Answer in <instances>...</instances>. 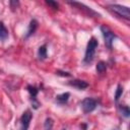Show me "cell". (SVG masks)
Segmentation results:
<instances>
[{
    "label": "cell",
    "mask_w": 130,
    "mask_h": 130,
    "mask_svg": "<svg viewBox=\"0 0 130 130\" xmlns=\"http://www.w3.org/2000/svg\"><path fill=\"white\" fill-rule=\"evenodd\" d=\"M99 43L96 41L95 38H90L88 40V43H87V46H86V50H85V55H84V63H90L92 60H93V57H94V54H95V49L98 47Z\"/></svg>",
    "instance_id": "obj_1"
},
{
    "label": "cell",
    "mask_w": 130,
    "mask_h": 130,
    "mask_svg": "<svg viewBox=\"0 0 130 130\" xmlns=\"http://www.w3.org/2000/svg\"><path fill=\"white\" fill-rule=\"evenodd\" d=\"M108 8L111 11H113L114 13H116L117 15H119L125 19H130V11L127 6H123V5H119V4H110V5H108Z\"/></svg>",
    "instance_id": "obj_2"
},
{
    "label": "cell",
    "mask_w": 130,
    "mask_h": 130,
    "mask_svg": "<svg viewBox=\"0 0 130 130\" xmlns=\"http://www.w3.org/2000/svg\"><path fill=\"white\" fill-rule=\"evenodd\" d=\"M101 30H102V34H103V37H104V40H105L106 47H108L109 49H112V45H113L114 40L116 39V35L106 25H102Z\"/></svg>",
    "instance_id": "obj_3"
},
{
    "label": "cell",
    "mask_w": 130,
    "mask_h": 130,
    "mask_svg": "<svg viewBox=\"0 0 130 130\" xmlns=\"http://www.w3.org/2000/svg\"><path fill=\"white\" fill-rule=\"evenodd\" d=\"M96 106H98V101L92 98H85L81 102V108L84 114L91 113L93 110H95Z\"/></svg>",
    "instance_id": "obj_4"
},
{
    "label": "cell",
    "mask_w": 130,
    "mask_h": 130,
    "mask_svg": "<svg viewBox=\"0 0 130 130\" xmlns=\"http://www.w3.org/2000/svg\"><path fill=\"white\" fill-rule=\"evenodd\" d=\"M31 118H32V114L29 110H26L23 112V114L20 117V130H27L28 129Z\"/></svg>",
    "instance_id": "obj_5"
},
{
    "label": "cell",
    "mask_w": 130,
    "mask_h": 130,
    "mask_svg": "<svg viewBox=\"0 0 130 130\" xmlns=\"http://www.w3.org/2000/svg\"><path fill=\"white\" fill-rule=\"evenodd\" d=\"M27 91L29 92V95H30V99H31V104H32V107L35 109H38L39 106H40V103L37 101V94L39 92V89L34 86V85H27Z\"/></svg>",
    "instance_id": "obj_6"
},
{
    "label": "cell",
    "mask_w": 130,
    "mask_h": 130,
    "mask_svg": "<svg viewBox=\"0 0 130 130\" xmlns=\"http://www.w3.org/2000/svg\"><path fill=\"white\" fill-rule=\"evenodd\" d=\"M69 4H71L72 6H76V7L79 8V9H82V10H83L84 12H86L89 16H92V15H98V16H100L99 13H96L94 10H92L90 7L84 5L83 3H79V2H69Z\"/></svg>",
    "instance_id": "obj_7"
},
{
    "label": "cell",
    "mask_w": 130,
    "mask_h": 130,
    "mask_svg": "<svg viewBox=\"0 0 130 130\" xmlns=\"http://www.w3.org/2000/svg\"><path fill=\"white\" fill-rule=\"evenodd\" d=\"M68 84L73 86V87H75V88H77V89H80V90L88 87V83L86 81H84V80H81V79H72V80H70L68 82Z\"/></svg>",
    "instance_id": "obj_8"
},
{
    "label": "cell",
    "mask_w": 130,
    "mask_h": 130,
    "mask_svg": "<svg viewBox=\"0 0 130 130\" xmlns=\"http://www.w3.org/2000/svg\"><path fill=\"white\" fill-rule=\"evenodd\" d=\"M37 28H38V21H37L36 19H31L30 22H29V25H28V28H27V30H26V34H25L24 38H25V39L29 38L31 35L35 34V31L37 30Z\"/></svg>",
    "instance_id": "obj_9"
},
{
    "label": "cell",
    "mask_w": 130,
    "mask_h": 130,
    "mask_svg": "<svg viewBox=\"0 0 130 130\" xmlns=\"http://www.w3.org/2000/svg\"><path fill=\"white\" fill-rule=\"evenodd\" d=\"M9 37V31L2 21H0V41L5 42Z\"/></svg>",
    "instance_id": "obj_10"
},
{
    "label": "cell",
    "mask_w": 130,
    "mask_h": 130,
    "mask_svg": "<svg viewBox=\"0 0 130 130\" xmlns=\"http://www.w3.org/2000/svg\"><path fill=\"white\" fill-rule=\"evenodd\" d=\"M69 98H70V93L69 92H64V93L56 95V102L61 104V105H63V104H66L68 102Z\"/></svg>",
    "instance_id": "obj_11"
},
{
    "label": "cell",
    "mask_w": 130,
    "mask_h": 130,
    "mask_svg": "<svg viewBox=\"0 0 130 130\" xmlns=\"http://www.w3.org/2000/svg\"><path fill=\"white\" fill-rule=\"evenodd\" d=\"M47 45H43L38 50V57L40 60H44L47 58Z\"/></svg>",
    "instance_id": "obj_12"
},
{
    "label": "cell",
    "mask_w": 130,
    "mask_h": 130,
    "mask_svg": "<svg viewBox=\"0 0 130 130\" xmlns=\"http://www.w3.org/2000/svg\"><path fill=\"white\" fill-rule=\"evenodd\" d=\"M95 69H96V72H99L101 74L102 73H105L106 70H107V64H106V62H104V61L98 62L96 66H95Z\"/></svg>",
    "instance_id": "obj_13"
},
{
    "label": "cell",
    "mask_w": 130,
    "mask_h": 130,
    "mask_svg": "<svg viewBox=\"0 0 130 130\" xmlns=\"http://www.w3.org/2000/svg\"><path fill=\"white\" fill-rule=\"evenodd\" d=\"M54 125V121L51 118H47L44 122V130H52Z\"/></svg>",
    "instance_id": "obj_14"
},
{
    "label": "cell",
    "mask_w": 130,
    "mask_h": 130,
    "mask_svg": "<svg viewBox=\"0 0 130 130\" xmlns=\"http://www.w3.org/2000/svg\"><path fill=\"white\" fill-rule=\"evenodd\" d=\"M119 110H120V113L123 117L125 118H128L129 117V114H130V110L128 108V106H120L119 107Z\"/></svg>",
    "instance_id": "obj_15"
},
{
    "label": "cell",
    "mask_w": 130,
    "mask_h": 130,
    "mask_svg": "<svg viewBox=\"0 0 130 130\" xmlns=\"http://www.w3.org/2000/svg\"><path fill=\"white\" fill-rule=\"evenodd\" d=\"M122 93H123V86H121V85L119 84V85L117 86L116 93H115V101H116V102H118V100L121 98Z\"/></svg>",
    "instance_id": "obj_16"
},
{
    "label": "cell",
    "mask_w": 130,
    "mask_h": 130,
    "mask_svg": "<svg viewBox=\"0 0 130 130\" xmlns=\"http://www.w3.org/2000/svg\"><path fill=\"white\" fill-rule=\"evenodd\" d=\"M46 3H47L48 5H50V6H52V8H54V9H58V7H59V4H58L57 2H55V1L46 0Z\"/></svg>",
    "instance_id": "obj_17"
},
{
    "label": "cell",
    "mask_w": 130,
    "mask_h": 130,
    "mask_svg": "<svg viewBox=\"0 0 130 130\" xmlns=\"http://www.w3.org/2000/svg\"><path fill=\"white\" fill-rule=\"evenodd\" d=\"M56 74L57 75H60V76H65V77L71 76V74L69 72H67V71H61V70H57L56 71Z\"/></svg>",
    "instance_id": "obj_18"
},
{
    "label": "cell",
    "mask_w": 130,
    "mask_h": 130,
    "mask_svg": "<svg viewBox=\"0 0 130 130\" xmlns=\"http://www.w3.org/2000/svg\"><path fill=\"white\" fill-rule=\"evenodd\" d=\"M62 130H66V129H65V128H64V129H62Z\"/></svg>",
    "instance_id": "obj_19"
}]
</instances>
